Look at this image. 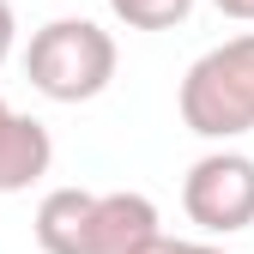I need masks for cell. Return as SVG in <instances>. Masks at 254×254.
<instances>
[{
  "label": "cell",
  "mask_w": 254,
  "mask_h": 254,
  "mask_svg": "<svg viewBox=\"0 0 254 254\" xmlns=\"http://www.w3.org/2000/svg\"><path fill=\"white\" fill-rule=\"evenodd\" d=\"M109 12L127 30H176L188 12H194V0H109Z\"/></svg>",
  "instance_id": "cell-7"
},
{
  "label": "cell",
  "mask_w": 254,
  "mask_h": 254,
  "mask_svg": "<svg viewBox=\"0 0 254 254\" xmlns=\"http://www.w3.org/2000/svg\"><path fill=\"white\" fill-rule=\"evenodd\" d=\"M91 188H55L43 194L30 230H37V248L43 254H91Z\"/></svg>",
  "instance_id": "cell-5"
},
{
  "label": "cell",
  "mask_w": 254,
  "mask_h": 254,
  "mask_svg": "<svg viewBox=\"0 0 254 254\" xmlns=\"http://www.w3.org/2000/svg\"><path fill=\"white\" fill-rule=\"evenodd\" d=\"M55 164V139L37 115H12L0 133V194H24L30 182H43Z\"/></svg>",
  "instance_id": "cell-6"
},
{
  "label": "cell",
  "mask_w": 254,
  "mask_h": 254,
  "mask_svg": "<svg viewBox=\"0 0 254 254\" xmlns=\"http://www.w3.org/2000/svg\"><path fill=\"white\" fill-rule=\"evenodd\" d=\"M12 115H18V109H12L6 97H0V133H6V121H12Z\"/></svg>",
  "instance_id": "cell-11"
},
{
  "label": "cell",
  "mask_w": 254,
  "mask_h": 254,
  "mask_svg": "<svg viewBox=\"0 0 254 254\" xmlns=\"http://www.w3.org/2000/svg\"><path fill=\"white\" fill-rule=\"evenodd\" d=\"M182 212L194 218L206 236H236L254 224V157L218 145L194 157V170L182 176Z\"/></svg>",
  "instance_id": "cell-3"
},
{
  "label": "cell",
  "mask_w": 254,
  "mask_h": 254,
  "mask_svg": "<svg viewBox=\"0 0 254 254\" xmlns=\"http://www.w3.org/2000/svg\"><path fill=\"white\" fill-rule=\"evenodd\" d=\"M157 206L145 194H97L91 200V254H139L145 242H157Z\"/></svg>",
  "instance_id": "cell-4"
},
{
  "label": "cell",
  "mask_w": 254,
  "mask_h": 254,
  "mask_svg": "<svg viewBox=\"0 0 254 254\" xmlns=\"http://www.w3.org/2000/svg\"><path fill=\"white\" fill-rule=\"evenodd\" d=\"M115 37L91 18H49L24 49V73L49 103H91L115 79Z\"/></svg>",
  "instance_id": "cell-2"
},
{
  "label": "cell",
  "mask_w": 254,
  "mask_h": 254,
  "mask_svg": "<svg viewBox=\"0 0 254 254\" xmlns=\"http://www.w3.org/2000/svg\"><path fill=\"white\" fill-rule=\"evenodd\" d=\"M12 43H18V18H12V0H0V67H6Z\"/></svg>",
  "instance_id": "cell-9"
},
{
  "label": "cell",
  "mask_w": 254,
  "mask_h": 254,
  "mask_svg": "<svg viewBox=\"0 0 254 254\" xmlns=\"http://www.w3.org/2000/svg\"><path fill=\"white\" fill-rule=\"evenodd\" d=\"M212 6L224 12V18H242V24H254V0H212Z\"/></svg>",
  "instance_id": "cell-10"
},
{
  "label": "cell",
  "mask_w": 254,
  "mask_h": 254,
  "mask_svg": "<svg viewBox=\"0 0 254 254\" xmlns=\"http://www.w3.org/2000/svg\"><path fill=\"white\" fill-rule=\"evenodd\" d=\"M176 109H182V127H188V133L218 139V145L254 133V30H242V37L206 49L194 67L182 73Z\"/></svg>",
  "instance_id": "cell-1"
},
{
  "label": "cell",
  "mask_w": 254,
  "mask_h": 254,
  "mask_svg": "<svg viewBox=\"0 0 254 254\" xmlns=\"http://www.w3.org/2000/svg\"><path fill=\"white\" fill-rule=\"evenodd\" d=\"M139 254H224V248H212V242H176V236H157V242H145Z\"/></svg>",
  "instance_id": "cell-8"
}]
</instances>
